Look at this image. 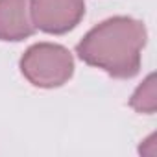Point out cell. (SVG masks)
<instances>
[{
  "mask_svg": "<svg viewBox=\"0 0 157 157\" xmlns=\"http://www.w3.org/2000/svg\"><path fill=\"white\" fill-rule=\"evenodd\" d=\"M148 33L142 21L133 17H111L94 26L78 43L76 54L91 67L102 68L113 78L129 80L140 70V56Z\"/></svg>",
  "mask_w": 157,
  "mask_h": 157,
  "instance_id": "1",
  "label": "cell"
},
{
  "mask_svg": "<svg viewBox=\"0 0 157 157\" xmlns=\"http://www.w3.org/2000/svg\"><path fill=\"white\" fill-rule=\"evenodd\" d=\"M21 72L39 89H56L65 85L74 74L72 54L54 43L32 44L21 57Z\"/></svg>",
  "mask_w": 157,
  "mask_h": 157,
  "instance_id": "2",
  "label": "cell"
},
{
  "mask_svg": "<svg viewBox=\"0 0 157 157\" xmlns=\"http://www.w3.org/2000/svg\"><path fill=\"white\" fill-rule=\"evenodd\" d=\"M32 22L44 33L74 30L85 15V0H30Z\"/></svg>",
  "mask_w": 157,
  "mask_h": 157,
  "instance_id": "3",
  "label": "cell"
},
{
  "mask_svg": "<svg viewBox=\"0 0 157 157\" xmlns=\"http://www.w3.org/2000/svg\"><path fill=\"white\" fill-rule=\"evenodd\" d=\"M33 32L30 0H0V41L19 43Z\"/></svg>",
  "mask_w": 157,
  "mask_h": 157,
  "instance_id": "4",
  "label": "cell"
},
{
  "mask_svg": "<svg viewBox=\"0 0 157 157\" xmlns=\"http://www.w3.org/2000/svg\"><path fill=\"white\" fill-rule=\"evenodd\" d=\"M129 105L137 113L151 115L157 109V87H155V74H148L146 80L135 89Z\"/></svg>",
  "mask_w": 157,
  "mask_h": 157,
  "instance_id": "5",
  "label": "cell"
}]
</instances>
